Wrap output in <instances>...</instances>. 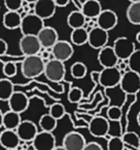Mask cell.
Here are the masks:
<instances>
[{
  "label": "cell",
  "mask_w": 140,
  "mask_h": 150,
  "mask_svg": "<svg viewBox=\"0 0 140 150\" xmlns=\"http://www.w3.org/2000/svg\"><path fill=\"white\" fill-rule=\"evenodd\" d=\"M44 64L39 54L31 57H25L21 63V70L24 77L33 79L43 74Z\"/></svg>",
  "instance_id": "6da1fadb"
},
{
  "label": "cell",
  "mask_w": 140,
  "mask_h": 150,
  "mask_svg": "<svg viewBox=\"0 0 140 150\" xmlns=\"http://www.w3.org/2000/svg\"><path fill=\"white\" fill-rule=\"evenodd\" d=\"M43 27L44 21L36 17L34 13H28L22 18L20 30L23 36H37Z\"/></svg>",
  "instance_id": "7a4b0ae2"
},
{
  "label": "cell",
  "mask_w": 140,
  "mask_h": 150,
  "mask_svg": "<svg viewBox=\"0 0 140 150\" xmlns=\"http://www.w3.org/2000/svg\"><path fill=\"white\" fill-rule=\"evenodd\" d=\"M119 88L127 95H137L140 90V75L139 73L126 71L122 74Z\"/></svg>",
  "instance_id": "3957f363"
},
{
  "label": "cell",
  "mask_w": 140,
  "mask_h": 150,
  "mask_svg": "<svg viewBox=\"0 0 140 150\" xmlns=\"http://www.w3.org/2000/svg\"><path fill=\"white\" fill-rule=\"evenodd\" d=\"M43 74L46 79L52 82H60L64 79L66 74V68L64 63L52 59L44 64Z\"/></svg>",
  "instance_id": "277c9868"
},
{
  "label": "cell",
  "mask_w": 140,
  "mask_h": 150,
  "mask_svg": "<svg viewBox=\"0 0 140 150\" xmlns=\"http://www.w3.org/2000/svg\"><path fill=\"white\" fill-rule=\"evenodd\" d=\"M98 82L104 88H113L117 86L121 81L122 74L117 67L103 68L100 72H97Z\"/></svg>",
  "instance_id": "5b68a950"
},
{
  "label": "cell",
  "mask_w": 140,
  "mask_h": 150,
  "mask_svg": "<svg viewBox=\"0 0 140 150\" xmlns=\"http://www.w3.org/2000/svg\"><path fill=\"white\" fill-rule=\"evenodd\" d=\"M113 52L117 56V60L126 61L135 52V44L133 41L127 37H119L113 42Z\"/></svg>",
  "instance_id": "8992f818"
},
{
  "label": "cell",
  "mask_w": 140,
  "mask_h": 150,
  "mask_svg": "<svg viewBox=\"0 0 140 150\" xmlns=\"http://www.w3.org/2000/svg\"><path fill=\"white\" fill-rule=\"evenodd\" d=\"M73 46L67 40H58L50 50L53 59L62 63L70 60L71 57L73 56Z\"/></svg>",
  "instance_id": "52a82bcc"
},
{
  "label": "cell",
  "mask_w": 140,
  "mask_h": 150,
  "mask_svg": "<svg viewBox=\"0 0 140 150\" xmlns=\"http://www.w3.org/2000/svg\"><path fill=\"white\" fill-rule=\"evenodd\" d=\"M89 132L96 138L105 137L110 132V122L101 115L94 116L89 122Z\"/></svg>",
  "instance_id": "ba28073f"
},
{
  "label": "cell",
  "mask_w": 140,
  "mask_h": 150,
  "mask_svg": "<svg viewBox=\"0 0 140 150\" xmlns=\"http://www.w3.org/2000/svg\"><path fill=\"white\" fill-rule=\"evenodd\" d=\"M56 146V137L53 133L38 132L32 141L33 150H54Z\"/></svg>",
  "instance_id": "9c48e42d"
},
{
  "label": "cell",
  "mask_w": 140,
  "mask_h": 150,
  "mask_svg": "<svg viewBox=\"0 0 140 150\" xmlns=\"http://www.w3.org/2000/svg\"><path fill=\"white\" fill-rule=\"evenodd\" d=\"M56 5L54 0H37L33 5V13L36 17L44 20L50 19L56 13Z\"/></svg>",
  "instance_id": "30bf717a"
},
{
  "label": "cell",
  "mask_w": 140,
  "mask_h": 150,
  "mask_svg": "<svg viewBox=\"0 0 140 150\" xmlns=\"http://www.w3.org/2000/svg\"><path fill=\"white\" fill-rule=\"evenodd\" d=\"M16 133H17L20 141L24 142V143H29V142L33 141L35 136L37 135L38 129L36 123L33 121L22 120L16 129Z\"/></svg>",
  "instance_id": "8fae6325"
},
{
  "label": "cell",
  "mask_w": 140,
  "mask_h": 150,
  "mask_svg": "<svg viewBox=\"0 0 140 150\" xmlns=\"http://www.w3.org/2000/svg\"><path fill=\"white\" fill-rule=\"evenodd\" d=\"M7 102H9V110L18 114H22L23 112H25L30 105V100L27 95L23 92H18V91L14 92Z\"/></svg>",
  "instance_id": "7c38bea8"
},
{
  "label": "cell",
  "mask_w": 140,
  "mask_h": 150,
  "mask_svg": "<svg viewBox=\"0 0 140 150\" xmlns=\"http://www.w3.org/2000/svg\"><path fill=\"white\" fill-rule=\"evenodd\" d=\"M19 46L24 57L37 56L42 50L36 36H22Z\"/></svg>",
  "instance_id": "4fadbf2b"
},
{
  "label": "cell",
  "mask_w": 140,
  "mask_h": 150,
  "mask_svg": "<svg viewBox=\"0 0 140 150\" xmlns=\"http://www.w3.org/2000/svg\"><path fill=\"white\" fill-rule=\"evenodd\" d=\"M36 37H37L42 50H52L55 43L59 40L57 30L53 27H48V26H44Z\"/></svg>",
  "instance_id": "5bb4252c"
},
{
  "label": "cell",
  "mask_w": 140,
  "mask_h": 150,
  "mask_svg": "<svg viewBox=\"0 0 140 150\" xmlns=\"http://www.w3.org/2000/svg\"><path fill=\"white\" fill-rule=\"evenodd\" d=\"M108 32L104 31L98 27L93 28L92 30L88 32V43L94 50H101L104 46H106L107 42H108Z\"/></svg>",
  "instance_id": "9a60e30c"
},
{
  "label": "cell",
  "mask_w": 140,
  "mask_h": 150,
  "mask_svg": "<svg viewBox=\"0 0 140 150\" xmlns=\"http://www.w3.org/2000/svg\"><path fill=\"white\" fill-rule=\"evenodd\" d=\"M117 22H119L117 15L110 9H104V11L102 9L100 15L96 19L97 27L106 32L112 30L117 25Z\"/></svg>",
  "instance_id": "2e32d148"
},
{
  "label": "cell",
  "mask_w": 140,
  "mask_h": 150,
  "mask_svg": "<svg viewBox=\"0 0 140 150\" xmlns=\"http://www.w3.org/2000/svg\"><path fill=\"white\" fill-rule=\"evenodd\" d=\"M87 142L85 137L78 132H69L63 138V147L66 150H82Z\"/></svg>",
  "instance_id": "e0dca14e"
},
{
  "label": "cell",
  "mask_w": 140,
  "mask_h": 150,
  "mask_svg": "<svg viewBox=\"0 0 140 150\" xmlns=\"http://www.w3.org/2000/svg\"><path fill=\"white\" fill-rule=\"evenodd\" d=\"M98 62L103 68H113L117 67V60L112 46H104L103 48L99 50L98 52Z\"/></svg>",
  "instance_id": "ac0fdd59"
},
{
  "label": "cell",
  "mask_w": 140,
  "mask_h": 150,
  "mask_svg": "<svg viewBox=\"0 0 140 150\" xmlns=\"http://www.w3.org/2000/svg\"><path fill=\"white\" fill-rule=\"evenodd\" d=\"M0 145L5 148V150L18 149V147L21 145V141H20L16 131L3 129L0 133Z\"/></svg>",
  "instance_id": "d6986e66"
},
{
  "label": "cell",
  "mask_w": 140,
  "mask_h": 150,
  "mask_svg": "<svg viewBox=\"0 0 140 150\" xmlns=\"http://www.w3.org/2000/svg\"><path fill=\"white\" fill-rule=\"evenodd\" d=\"M102 11V6L101 3L97 0H86L82 3L80 13H82L86 19H97L100 13Z\"/></svg>",
  "instance_id": "ffe728a7"
},
{
  "label": "cell",
  "mask_w": 140,
  "mask_h": 150,
  "mask_svg": "<svg viewBox=\"0 0 140 150\" xmlns=\"http://www.w3.org/2000/svg\"><path fill=\"white\" fill-rule=\"evenodd\" d=\"M22 118L21 114H18L16 112L9 110L5 113H3L2 117V127L4 129H9V131H16L19 125L21 123Z\"/></svg>",
  "instance_id": "44dd1931"
},
{
  "label": "cell",
  "mask_w": 140,
  "mask_h": 150,
  "mask_svg": "<svg viewBox=\"0 0 140 150\" xmlns=\"http://www.w3.org/2000/svg\"><path fill=\"white\" fill-rule=\"evenodd\" d=\"M128 21L133 25H140V1L139 0H133L131 1L130 5L128 6L126 11Z\"/></svg>",
  "instance_id": "7402d4cb"
},
{
  "label": "cell",
  "mask_w": 140,
  "mask_h": 150,
  "mask_svg": "<svg viewBox=\"0 0 140 150\" xmlns=\"http://www.w3.org/2000/svg\"><path fill=\"white\" fill-rule=\"evenodd\" d=\"M22 22V18L18 13H14V11H6L3 16L2 23L6 29L9 30H16L20 28Z\"/></svg>",
  "instance_id": "603a6c76"
},
{
  "label": "cell",
  "mask_w": 140,
  "mask_h": 150,
  "mask_svg": "<svg viewBox=\"0 0 140 150\" xmlns=\"http://www.w3.org/2000/svg\"><path fill=\"white\" fill-rule=\"evenodd\" d=\"M86 24V18L82 16L80 11H73L67 17V25L72 30L84 28Z\"/></svg>",
  "instance_id": "cb8c5ba5"
},
{
  "label": "cell",
  "mask_w": 140,
  "mask_h": 150,
  "mask_svg": "<svg viewBox=\"0 0 140 150\" xmlns=\"http://www.w3.org/2000/svg\"><path fill=\"white\" fill-rule=\"evenodd\" d=\"M125 147L127 149L132 150H139L140 148V138L135 132H126L121 137Z\"/></svg>",
  "instance_id": "d4e9b609"
},
{
  "label": "cell",
  "mask_w": 140,
  "mask_h": 150,
  "mask_svg": "<svg viewBox=\"0 0 140 150\" xmlns=\"http://www.w3.org/2000/svg\"><path fill=\"white\" fill-rule=\"evenodd\" d=\"M15 92V84L9 78L0 79V101H9Z\"/></svg>",
  "instance_id": "484cf974"
},
{
  "label": "cell",
  "mask_w": 140,
  "mask_h": 150,
  "mask_svg": "<svg viewBox=\"0 0 140 150\" xmlns=\"http://www.w3.org/2000/svg\"><path fill=\"white\" fill-rule=\"evenodd\" d=\"M39 127L42 132H46V133H53L56 129L58 121L54 119L50 114H43L39 118Z\"/></svg>",
  "instance_id": "4316f807"
},
{
  "label": "cell",
  "mask_w": 140,
  "mask_h": 150,
  "mask_svg": "<svg viewBox=\"0 0 140 150\" xmlns=\"http://www.w3.org/2000/svg\"><path fill=\"white\" fill-rule=\"evenodd\" d=\"M70 39H71V44L77 46L84 45V44L88 43V32L84 28L72 30Z\"/></svg>",
  "instance_id": "83f0119b"
},
{
  "label": "cell",
  "mask_w": 140,
  "mask_h": 150,
  "mask_svg": "<svg viewBox=\"0 0 140 150\" xmlns=\"http://www.w3.org/2000/svg\"><path fill=\"white\" fill-rule=\"evenodd\" d=\"M70 72H71L72 77L76 78V79H82L87 75L88 68H87L86 64H84L82 62H75L71 66Z\"/></svg>",
  "instance_id": "f1b7e54d"
},
{
  "label": "cell",
  "mask_w": 140,
  "mask_h": 150,
  "mask_svg": "<svg viewBox=\"0 0 140 150\" xmlns=\"http://www.w3.org/2000/svg\"><path fill=\"white\" fill-rule=\"evenodd\" d=\"M139 65H140V50L138 48H136L135 52L128 58L127 66L129 68V71L139 73Z\"/></svg>",
  "instance_id": "f546056e"
},
{
  "label": "cell",
  "mask_w": 140,
  "mask_h": 150,
  "mask_svg": "<svg viewBox=\"0 0 140 150\" xmlns=\"http://www.w3.org/2000/svg\"><path fill=\"white\" fill-rule=\"evenodd\" d=\"M48 114L58 121L66 115V109H65L64 105L61 104V103H54V104H52L50 106V112H48Z\"/></svg>",
  "instance_id": "4dcf8cb0"
},
{
  "label": "cell",
  "mask_w": 140,
  "mask_h": 150,
  "mask_svg": "<svg viewBox=\"0 0 140 150\" xmlns=\"http://www.w3.org/2000/svg\"><path fill=\"white\" fill-rule=\"evenodd\" d=\"M82 97H84V92H82V88H71L69 90V93H68V101L72 104H77V103H80L82 100Z\"/></svg>",
  "instance_id": "1f68e13d"
},
{
  "label": "cell",
  "mask_w": 140,
  "mask_h": 150,
  "mask_svg": "<svg viewBox=\"0 0 140 150\" xmlns=\"http://www.w3.org/2000/svg\"><path fill=\"white\" fill-rule=\"evenodd\" d=\"M126 147L122 141L121 137L113 136L107 142V150H125Z\"/></svg>",
  "instance_id": "d6a6232c"
},
{
  "label": "cell",
  "mask_w": 140,
  "mask_h": 150,
  "mask_svg": "<svg viewBox=\"0 0 140 150\" xmlns=\"http://www.w3.org/2000/svg\"><path fill=\"white\" fill-rule=\"evenodd\" d=\"M2 72L3 74L5 75V77L6 78H11L14 76L17 75V72H18V67H17V64L15 62H7V63H4L3 64V67H2Z\"/></svg>",
  "instance_id": "836d02e7"
},
{
  "label": "cell",
  "mask_w": 140,
  "mask_h": 150,
  "mask_svg": "<svg viewBox=\"0 0 140 150\" xmlns=\"http://www.w3.org/2000/svg\"><path fill=\"white\" fill-rule=\"evenodd\" d=\"M107 117L108 119L107 120L110 121H119V119L122 118V115H123V112H122V109L117 106H110L108 109H107Z\"/></svg>",
  "instance_id": "e575fe53"
},
{
  "label": "cell",
  "mask_w": 140,
  "mask_h": 150,
  "mask_svg": "<svg viewBox=\"0 0 140 150\" xmlns=\"http://www.w3.org/2000/svg\"><path fill=\"white\" fill-rule=\"evenodd\" d=\"M4 6L6 7L7 11L18 13L22 7V0H5Z\"/></svg>",
  "instance_id": "d590c367"
},
{
  "label": "cell",
  "mask_w": 140,
  "mask_h": 150,
  "mask_svg": "<svg viewBox=\"0 0 140 150\" xmlns=\"http://www.w3.org/2000/svg\"><path fill=\"white\" fill-rule=\"evenodd\" d=\"M95 102L93 101L91 104H85V105H82L80 104V108H84V109H89V110H92V109H94L95 107L97 106V105L99 104V103L101 102V100H103V96L102 94H101V92H97V94L95 95Z\"/></svg>",
  "instance_id": "8d00e7d4"
},
{
  "label": "cell",
  "mask_w": 140,
  "mask_h": 150,
  "mask_svg": "<svg viewBox=\"0 0 140 150\" xmlns=\"http://www.w3.org/2000/svg\"><path fill=\"white\" fill-rule=\"evenodd\" d=\"M82 150H103V148L97 142H90V143L86 144V146H85V148Z\"/></svg>",
  "instance_id": "74e56055"
},
{
  "label": "cell",
  "mask_w": 140,
  "mask_h": 150,
  "mask_svg": "<svg viewBox=\"0 0 140 150\" xmlns=\"http://www.w3.org/2000/svg\"><path fill=\"white\" fill-rule=\"evenodd\" d=\"M7 48H9L7 42L4 39H2V38H0V57L6 54Z\"/></svg>",
  "instance_id": "f35d334b"
},
{
  "label": "cell",
  "mask_w": 140,
  "mask_h": 150,
  "mask_svg": "<svg viewBox=\"0 0 140 150\" xmlns=\"http://www.w3.org/2000/svg\"><path fill=\"white\" fill-rule=\"evenodd\" d=\"M56 7H66L70 3V0H54Z\"/></svg>",
  "instance_id": "ab89813d"
},
{
  "label": "cell",
  "mask_w": 140,
  "mask_h": 150,
  "mask_svg": "<svg viewBox=\"0 0 140 150\" xmlns=\"http://www.w3.org/2000/svg\"><path fill=\"white\" fill-rule=\"evenodd\" d=\"M74 5H75L76 7H77V11H80V9H82V3H84V1H76V0H74L73 1Z\"/></svg>",
  "instance_id": "60d3db41"
},
{
  "label": "cell",
  "mask_w": 140,
  "mask_h": 150,
  "mask_svg": "<svg viewBox=\"0 0 140 150\" xmlns=\"http://www.w3.org/2000/svg\"><path fill=\"white\" fill-rule=\"evenodd\" d=\"M2 117H3V113L2 111L0 110V129L2 127Z\"/></svg>",
  "instance_id": "b9f144b4"
},
{
  "label": "cell",
  "mask_w": 140,
  "mask_h": 150,
  "mask_svg": "<svg viewBox=\"0 0 140 150\" xmlns=\"http://www.w3.org/2000/svg\"><path fill=\"white\" fill-rule=\"evenodd\" d=\"M136 42L140 43V32H137V34H136Z\"/></svg>",
  "instance_id": "7bdbcfd3"
},
{
  "label": "cell",
  "mask_w": 140,
  "mask_h": 150,
  "mask_svg": "<svg viewBox=\"0 0 140 150\" xmlns=\"http://www.w3.org/2000/svg\"><path fill=\"white\" fill-rule=\"evenodd\" d=\"M54 150H66V149H65V148L63 147V146H56Z\"/></svg>",
  "instance_id": "ee69618b"
},
{
  "label": "cell",
  "mask_w": 140,
  "mask_h": 150,
  "mask_svg": "<svg viewBox=\"0 0 140 150\" xmlns=\"http://www.w3.org/2000/svg\"><path fill=\"white\" fill-rule=\"evenodd\" d=\"M9 150H18V149H9Z\"/></svg>",
  "instance_id": "f6af8a7d"
},
{
  "label": "cell",
  "mask_w": 140,
  "mask_h": 150,
  "mask_svg": "<svg viewBox=\"0 0 140 150\" xmlns=\"http://www.w3.org/2000/svg\"><path fill=\"white\" fill-rule=\"evenodd\" d=\"M127 150H132V149H127Z\"/></svg>",
  "instance_id": "bcb514c9"
},
{
  "label": "cell",
  "mask_w": 140,
  "mask_h": 150,
  "mask_svg": "<svg viewBox=\"0 0 140 150\" xmlns=\"http://www.w3.org/2000/svg\"><path fill=\"white\" fill-rule=\"evenodd\" d=\"M32 150H33V149H32Z\"/></svg>",
  "instance_id": "7dc6e473"
}]
</instances>
